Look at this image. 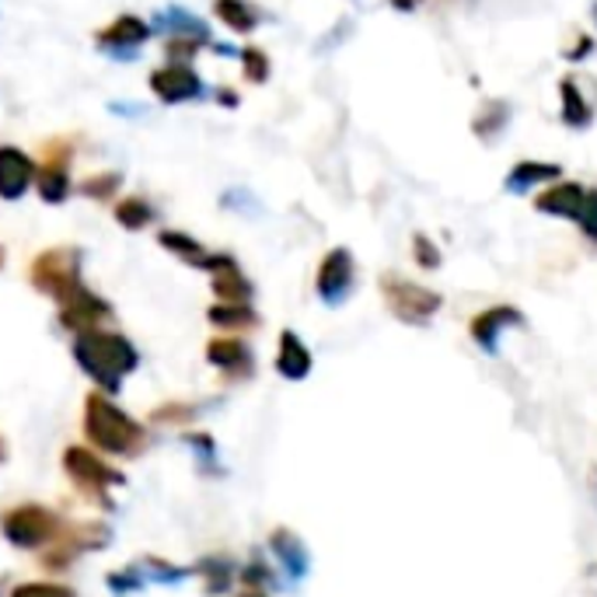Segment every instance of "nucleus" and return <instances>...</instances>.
I'll return each instance as SVG.
<instances>
[{
  "mask_svg": "<svg viewBox=\"0 0 597 597\" xmlns=\"http://www.w3.org/2000/svg\"><path fill=\"white\" fill-rule=\"evenodd\" d=\"M35 175H39V161L14 148V143H0V199L18 203L29 189H35Z\"/></svg>",
  "mask_w": 597,
  "mask_h": 597,
  "instance_id": "11",
  "label": "nucleus"
},
{
  "mask_svg": "<svg viewBox=\"0 0 597 597\" xmlns=\"http://www.w3.org/2000/svg\"><path fill=\"white\" fill-rule=\"evenodd\" d=\"M0 270H4V249H0Z\"/></svg>",
  "mask_w": 597,
  "mask_h": 597,
  "instance_id": "46",
  "label": "nucleus"
},
{
  "mask_svg": "<svg viewBox=\"0 0 597 597\" xmlns=\"http://www.w3.org/2000/svg\"><path fill=\"white\" fill-rule=\"evenodd\" d=\"M576 228H580V235L597 249V189H587L584 210H580V217H576Z\"/></svg>",
  "mask_w": 597,
  "mask_h": 597,
  "instance_id": "33",
  "label": "nucleus"
},
{
  "mask_svg": "<svg viewBox=\"0 0 597 597\" xmlns=\"http://www.w3.org/2000/svg\"><path fill=\"white\" fill-rule=\"evenodd\" d=\"M238 59H241V70H245V80H252V85H265L273 74V64L265 50L259 46H249V50H238Z\"/></svg>",
  "mask_w": 597,
  "mask_h": 597,
  "instance_id": "29",
  "label": "nucleus"
},
{
  "mask_svg": "<svg viewBox=\"0 0 597 597\" xmlns=\"http://www.w3.org/2000/svg\"><path fill=\"white\" fill-rule=\"evenodd\" d=\"M64 471L77 486L80 497H88L91 503H101V507H109L112 486H127V476H122L119 468H112L106 458H98V451L80 447V444L64 451Z\"/></svg>",
  "mask_w": 597,
  "mask_h": 597,
  "instance_id": "6",
  "label": "nucleus"
},
{
  "mask_svg": "<svg viewBox=\"0 0 597 597\" xmlns=\"http://www.w3.org/2000/svg\"><path fill=\"white\" fill-rule=\"evenodd\" d=\"M584 199H587V185L584 182H552L545 189L534 196V210L545 214V217H560V220H573L580 217L584 210Z\"/></svg>",
  "mask_w": 597,
  "mask_h": 597,
  "instance_id": "16",
  "label": "nucleus"
},
{
  "mask_svg": "<svg viewBox=\"0 0 597 597\" xmlns=\"http://www.w3.org/2000/svg\"><path fill=\"white\" fill-rule=\"evenodd\" d=\"M214 328H224V333H245V328H256L259 325V312L252 304H224L217 301L210 312H207Z\"/></svg>",
  "mask_w": 597,
  "mask_h": 597,
  "instance_id": "26",
  "label": "nucleus"
},
{
  "mask_svg": "<svg viewBox=\"0 0 597 597\" xmlns=\"http://www.w3.org/2000/svg\"><path fill=\"white\" fill-rule=\"evenodd\" d=\"M182 441L189 444L193 451H199V462H214L217 458V444H214V437L210 434H182Z\"/></svg>",
  "mask_w": 597,
  "mask_h": 597,
  "instance_id": "37",
  "label": "nucleus"
},
{
  "mask_svg": "<svg viewBox=\"0 0 597 597\" xmlns=\"http://www.w3.org/2000/svg\"><path fill=\"white\" fill-rule=\"evenodd\" d=\"M381 297L388 304V312L395 315V322L413 328H426L444 307V294L430 291V286L402 273H381Z\"/></svg>",
  "mask_w": 597,
  "mask_h": 597,
  "instance_id": "4",
  "label": "nucleus"
},
{
  "mask_svg": "<svg viewBox=\"0 0 597 597\" xmlns=\"http://www.w3.org/2000/svg\"><path fill=\"white\" fill-rule=\"evenodd\" d=\"M270 552L276 555V566L286 573V580L301 584L307 569H312V555H307V545L301 542V534L291 528H273L270 531Z\"/></svg>",
  "mask_w": 597,
  "mask_h": 597,
  "instance_id": "17",
  "label": "nucleus"
},
{
  "mask_svg": "<svg viewBox=\"0 0 597 597\" xmlns=\"http://www.w3.org/2000/svg\"><path fill=\"white\" fill-rule=\"evenodd\" d=\"M148 85L161 106H189V101H203L207 91V80L199 77L193 64H161L151 70Z\"/></svg>",
  "mask_w": 597,
  "mask_h": 597,
  "instance_id": "9",
  "label": "nucleus"
},
{
  "mask_svg": "<svg viewBox=\"0 0 597 597\" xmlns=\"http://www.w3.org/2000/svg\"><path fill=\"white\" fill-rule=\"evenodd\" d=\"M35 193H39V199H43V203H50V207H59V203H67L70 193H74L70 164H53V161H43V164H39Z\"/></svg>",
  "mask_w": 597,
  "mask_h": 597,
  "instance_id": "22",
  "label": "nucleus"
},
{
  "mask_svg": "<svg viewBox=\"0 0 597 597\" xmlns=\"http://www.w3.org/2000/svg\"><path fill=\"white\" fill-rule=\"evenodd\" d=\"M214 14L224 29H231L235 35H252L262 22L259 8H252L249 0H214Z\"/></svg>",
  "mask_w": 597,
  "mask_h": 597,
  "instance_id": "24",
  "label": "nucleus"
},
{
  "mask_svg": "<svg viewBox=\"0 0 597 597\" xmlns=\"http://www.w3.org/2000/svg\"><path fill=\"white\" fill-rule=\"evenodd\" d=\"M11 597H77L70 587L64 584H50V580H39V584H22V587H14Z\"/></svg>",
  "mask_w": 597,
  "mask_h": 597,
  "instance_id": "34",
  "label": "nucleus"
},
{
  "mask_svg": "<svg viewBox=\"0 0 597 597\" xmlns=\"http://www.w3.org/2000/svg\"><path fill=\"white\" fill-rule=\"evenodd\" d=\"M590 14H594V22H597V4H594V11H590Z\"/></svg>",
  "mask_w": 597,
  "mask_h": 597,
  "instance_id": "47",
  "label": "nucleus"
},
{
  "mask_svg": "<svg viewBox=\"0 0 597 597\" xmlns=\"http://www.w3.org/2000/svg\"><path fill=\"white\" fill-rule=\"evenodd\" d=\"M388 4L395 8V11H416L423 0H388Z\"/></svg>",
  "mask_w": 597,
  "mask_h": 597,
  "instance_id": "42",
  "label": "nucleus"
},
{
  "mask_svg": "<svg viewBox=\"0 0 597 597\" xmlns=\"http://www.w3.org/2000/svg\"><path fill=\"white\" fill-rule=\"evenodd\" d=\"M315 367V357L307 343L294 333V328H283L280 333V343H276V375L286 378V381H304L312 375Z\"/></svg>",
  "mask_w": 597,
  "mask_h": 597,
  "instance_id": "19",
  "label": "nucleus"
},
{
  "mask_svg": "<svg viewBox=\"0 0 597 597\" xmlns=\"http://www.w3.org/2000/svg\"><path fill=\"white\" fill-rule=\"evenodd\" d=\"M158 245L164 252H172L178 262L193 265V270H203V273H210V265L217 259V252H210L203 241H196L193 235H185V231H175V228H164L158 235Z\"/></svg>",
  "mask_w": 597,
  "mask_h": 597,
  "instance_id": "20",
  "label": "nucleus"
},
{
  "mask_svg": "<svg viewBox=\"0 0 597 597\" xmlns=\"http://www.w3.org/2000/svg\"><path fill=\"white\" fill-rule=\"evenodd\" d=\"M235 560L231 555H224V552H210V555H203V560L196 563V576L203 580V590H207L210 597H217V594H224L231 587V580H235Z\"/></svg>",
  "mask_w": 597,
  "mask_h": 597,
  "instance_id": "23",
  "label": "nucleus"
},
{
  "mask_svg": "<svg viewBox=\"0 0 597 597\" xmlns=\"http://www.w3.org/2000/svg\"><path fill=\"white\" fill-rule=\"evenodd\" d=\"M106 584H109L116 594H133V590H140V587H143V573H140V566H127V569L112 573Z\"/></svg>",
  "mask_w": 597,
  "mask_h": 597,
  "instance_id": "35",
  "label": "nucleus"
},
{
  "mask_svg": "<svg viewBox=\"0 0 597 597\" xmlns=\"http://www.w3.org/2000/svg\"><path fill=\"white\" fill-rule=\"evenodd\" d=\"M151 32L161 35L164 43H169V39H185V43H196V46H214V32H210V25L203 22L199 14L185 11V8H178V4H169V8L154 11V18H151Z\"/></svg>",
  "mask_w": 597,
  "mask_h": 597,
  "instance_id": "12",
  "label": "nucleus"
},
{
  "mask_svg": "<svg viewBox=\"0 0 597 597\" xmlns=\"http://www.w3.org/2000/svg\"><path fill=\"white\" fill-rule=\"evenodd\" d=\"M151 39H154L151 22H143L137 14H119L116 22L95 32V50L109 59H119V64H133Z\"/></svg>",
  "mask_w": 597,
  "mask_h": 597,
  "instance_id": "8",
  "label": "nucleus"
},
{
  "mask_svg": "<svg viewBox=\"0 0 597 597\" xmlns=\"http://www.w3.org/2000/svg\"><path fill=\"white\" fill-rule=\"evenodd\" d=\"M357 291V259L346 245L328 249L315 273V294L325 307H343Z\"/></svg>",
  "mask_w": 597,
  "mask_h": 597,
  "instance_id": "7",
  "label": "nucleus"
},
{
  "mask_svg": "<svg viewBox=\"0 0 597 597\" xmlns=\"http://www.w3.org/2000/svg\"><path fill=\"white\" fill-rule=\"evenodd\" d=\"M74 360L101 395H119L122 378L137 370L140 354L127 336L109 333V328H85L74 336Z\"/></svg>",
  "mask_w": 597,
  "mask_h": 597,
  "instance_id": "1",
  "label": "nucleus"
},
{
  "mask_svg": "<svg viewBox=\"0 0 597 597\" xmlns=\"http://www.w3.org/2000/svg\"><path fill=\"white\" fill-rule=\"evenodd\" d=\"M413 259H416L420 270H426V273L441 270V262H444V256H441V249H437V241L430 238V235H423V231L413 235Z\"/></svg>",
  "mask_w": 597,
  "mask_h": 597,
  "instance_id": "32",
  "label": "nucleus"
},
{
  "mask_svg": "<svg viewBox=\"0 0 597 597\" xmlns=\"http://www.w3.org/2000/svg\"><path fill=\"white\" fill-rule=\"evenodd\" d=\"M238 597H270V594H265V590H241Z\"/></svg>",
  "mask_w": 597,
  "mask_h": 597,
  "instance_id": "44",
  "label": "nucleus"
},
{
  "mask_svg": "<svg viewBox=\"0 0 597 597\" xmlns=\"http://www.w3.org/2000/svg\"><path fill=\"white\" fill-rule=\"evenodd\" d=\"M207 363L220 370V378L228 381H249L256 378V354L245 339L235 336H217L207 343Z\"/></svg>",
  "mask_w": 597,
  "mask_h": 597,
  "instance_id": "13",
  "label": "nucleus"
},
{
  "mask_svg": "<svg viewBox=\"0 0 597 597\" xmlns=\"http://www.w3.org/2000/svg\"><path fill=\"white\" fill-rule=\"evenodd\" d=\"M85 437L95 451L112 458H137L151 441L148 426H140L130 413H122L101 391H91L85 399Z\"/></svg>",
  "mask_w": 597,
  "mask_h": 597,
  "instance_id": "2",
  "label": "nucleus"
},
{
  "mask_svg": "<svg viewBox=\"0 0 597 597\" xmlns=\"http://www.w3.org/2000/svg\"><path fill=\"white\" fill-rule=\"evenodd\" d=\"M193 416H196V409L178 405V402H169V405H161V409H154V413H151L154 423H175V426H185Z\"/></svg>",
  "mask_w": 597,
  "mask_h": 597,
  "instance_id": "36",
  "label": "nucleus"
},
{
  "mask_svg": "<svg viewBox=\"0 0 597 597\" xmlns=\"http://www.w3.org/2000/svg\"><path fill=\"white\" fill-rule=\"evenodd\" d=\"M112 217H116V224L122 231H143L158 220V210H154V203L148 196H122L112 207Z\"/></svg>",
  "mask_w": 597,
  "mask_h": 597,
  "instance_id": "25",
  "label": "nucleus"
},
{
  "mask_svg": "<svg viewBox=\"0 0 597 597\" xmlns=\"http://www.w3.org/2000/svg\"><path fill=\"white\" fill-rule=\"evenodd\" d=\"M560 106H563V122L569 130H587L594 122V101L584 95L580 77L560 80Z\"/></svg>",
  "mask_w": 597,
  "mask_h": 597,
  "instance_id": "21",
  "label": "nucleus"
},
{
  "mask_svg": "<svg viewBox=\"0 0 597 597\" xmlns=\"http://www.w3.org/2000/svg\"><path fill=\"white\" fill-rule=\"evenodd\" d=\"M590 50H594V39H590V35H580V39H576V46H569L563 56H566V59H587Z\"/></svg>",
  "mask_w": 597,
  "mask_h": 597,
  "instance_id": "38",
  "label": "nucleus"
},
{
  "mask_svg": "<svg viewBox=\"0 0 597 597\" xmlns=\"http://www.w3.org/2000/svg\"><path fill=\"white\" fill-rule=\"evenodd\" d=\"M524 312L513 304H492V307H482V312L471 315L468 322V336L471 343H476L482 354L497 357L500 354V343L503 336L510 333V328H524Z\"/></svg>",
  "mask_w": 597,
  "mask_h": 597,
  "instance_id": "10",
  "label": "nucleus"
},
{
  "mask_svg": "<svg viewBox=\"0 0 597 597\" xmlns=\"http://www.w3.org/2000/svg\"><path fill=\"white\" fill-rule=\"evenodd\" d=\"M122 189V175L119 172H98V175H88L80 182V193L88 199H98V203H112Z\"/></svg>",
  "mask_w": 597,
  "mask_h": 597,
  "instance_id": "27",
  "label": "nucleus"
},
{
  "mask_svg": "<svg viewBox=\"0 0 597 597\" xmlns=\"http://www.w3.org/2000/svg\"><path fill=\"white\" fill-rule=\"evenodd\" d=\"M106 318H112V304L106 297H98L91 286L85 283L74 297L59 304V325L70 328V333H85V328H98Z\"/></svg>",
  "mask_w": 597,
  "mask_h": 597,
  "instance_id": "14",
  "label": "nucleus"
},
{
  "mask_svg": "<svg viewBox=\"0 0 597 597\" xmlns=\"http://www.w3.org/2000/svg\"><path fill=\"white\" fill-rule=\"evenodd\" d=\"M8 458V444L4 441H0V462H4Z\"/></svg>",
  "mask_w": 597,
  "mask_h": 597,
  "instance_id": "45",
  "label": "nucleus"
},
{
  "mask_svg": "<svg viewBox=\"0 0 597 597\" xmlns=\"http://www.w3.org/2000/svg\"><path fill=\"white\" fill-rule=\"evenodd\" d=\"M210 286H214L217 301H224V304H252V297H256V283L245 276L235 256H224V252H217V259L210 265Z\"/></svg>",
  "mask_w": 597,
  "mask_h": 597,
  "instance_id": "15",
  "label": "nucleus"
},
{
  "mask_svg": "<svg viewBox=\"0 0 597 597\" xmlns=\"http://www.w3.org/2000/svg\"><path fill=\"white\" fill-rule=\"evenodd\" d=\"M64 528H67V521L43 503L11 507V510H4V518H0L4 539L22 552H39V549L53 545L59 534H64Z\"/></svg>",
  "mask_w": 597,
  "mask_h": 597,
  "instance_id": "5",
  "label": "nucleus"
},
{
  "mask_svg": "<svg viewBox=\"0 0 597 597\" xmlns=\"http://www.w3.org/2000/svg\"><path fill=\"white\" fill-rule=\"evenodd\" d=\"M563 178V164H552V161H518L503 178V189L510 196H524L534 189H545V185L560 182Z\"/></svg>",
  "mask_w": 597,
  "mask_h": 597,
  "instance_id": "18",
  "label": "nucleus"
},
{
  "mask_svg": "<svg viewBox=\"0 0 597 597\" xmlns=\"http://www.w3.org/2000/svg\"><path fill=\"white\" fill-rule=\"evenodd\" d=\"M80 262H85V252L74 249V245H59V249H46L39 252L29 265V283L39 294L53 297L56 304H64L67 297H74L85 280H80Z\"/></svg>",
  "mask_w": 597,
  "mask_h": 597,
  "instance_id": "3",
  "label": "nucleus"
},
{
  "mask_svg": "<svg viewBox=\"0 0 597 597\" xmlns=\"http://www.w3.org/2000/svg\"><path fill=\"white\" fill-rule=\"evenodd\" d=\"M590 497H594V503H597V465L590 468Z\"/></svg>",
  "mask_w": 597,
  "mask_h": 597,
  "instance_id": "43",
  "label": "nucleus"
},
{
  "mask_svg": "<svg viewBox=\"0 0 597 597\" xmlns=\"http://www.w3.org/2000/svg\"><path fill=\"white\" fill-rule=\"evenodd\" d=\"M584 587H587V594L597 597V566H587V573H584Z\"/></svg>",
  "mask_w": 597,
  "mask_h": 597,
  "instance_id": "41",
  "label": "nucleus"
},
{
  "mask_svg": "<svg viewBox=\"0 0 597 597\" xmlns=\"http://www.w3.org/2000/svg\"><path fill=\"white\" fill-rule=\"evenodd\" d=\"M238 576H241L245 590H265V587H276V573H273V566H270V563L262 560V555H252L249 566L238 569Z\"/></svg>",
  "mask_w": 597,
  "mask_h": 597,
  "instance_id": "31",
  "label": "nucleus"
},
{
  "mask_svg": "<svg viewBox=\"0 0 597 597\" xmlns=\"http://www.w3.org/2000/svg\"><path fill=\"white\" fill-rule=\"evenodd\" d=\"M217 101H220V106H228V109H238V91L235 88H217Z\"/></svg>",
  "mask_w": 597,
  "mask_h": 597,
  "instance_id": "40",
  "label": "nucleus"
},
{
  "mask_svg": "<svg viewBox=\"0 0 597 597\" xmlns=\"http://www.w3.org/2000/svg\"><path fill=\"white\" fill-rule=\"evenodd\" d=\"M109 112L112 116H127V119H140L143 106H133V101H109Z\"/></svg>",
  "mask_w": 597,
  "mask_h": 597,
  "instance_id": "39",
  "label": "nucleus"
},
{
  "mask_svg": "<svg viewBox=\"0 0 597 597\" xmlns=\"http://www.w3.org/2000/svg\"><path fill=\"white\" fill-rule=\"evenodd\" d=\"M507 119H510L507 101H489V106L476 116V122H471V130H476V137L489 140V137H497L507 127Z\"/></svg>",
  "mask_w": 597,
  "mask_h": 597,
  "instance_id": "28",
  "label": "nucleus"
},
{
  "mask_svg": "<svg viewBox=\"0 0 597 597\" xmlns=\"http://www.w3.org/2000/svg\"><path fill=\"white\" fill-rule=\"evenodd\" d=\"M137 566H140L143 576H151V580H158V584H178L193 573V569H182L175 563H164V560H158V555H143Z\"/></svg>",
  "mask_w": 597,
  "mask_h": 597,
  "instance_id": "30",
  "label": "nucleus"
}]
</instances>
